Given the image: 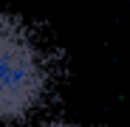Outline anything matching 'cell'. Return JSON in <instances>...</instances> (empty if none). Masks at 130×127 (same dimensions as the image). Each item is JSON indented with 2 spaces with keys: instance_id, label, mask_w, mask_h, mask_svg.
I'll return each mask as SVG.
<instances>
[{
  "instance_id": "obj_1",
  "label": "cell",
  "mask_w": 130,
  "mask_h": 127,
  "mask_svg": "<svg viewBox=\"0 0 130 127\" xmlns=\"http://www.w3.org/2000/svg\"><path fill=\"white\" fill-rule=\"evenodd\" d=\"M51 62L23 20L0 9V127L28 119L48 96Z\"/></svg>"
},
{
  "instance_id": "obj_2",
  "label": "cell",
  "mask_w": 130,
  "mask_h": 127,
  "mask_svg": "<svg viewBox=\"0 0 130 127\" xmlns=\"http://www.w3.org/2000/svg\"><path fill=\"white\" fill-rule=\"evenodd\" d=\"M45 127H74V124H65V121H51V124H45Z\"/></svg>"
}]
</instances>
